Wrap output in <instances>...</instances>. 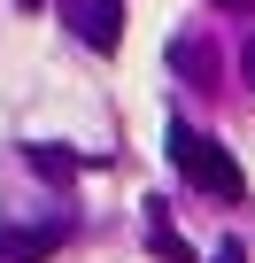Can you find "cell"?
Returning a JSON list of instances; mask_svg holds the SVG:
<instances>
[{
    "label": "cell",
    "instance_id": "cell-6",
    "mask_svg": "<svg viewBox=\"0 0 255 263\" xmlns=\"http://www.w3.org/2000/svg\"><path fill=\"white\" fill-rule=\"evenodd\" d=\"M217 263H247V255H240V248H232V240H224V248H217Z\"/></svg>",
    "mask_w": 255,
    "mask_h": 263
},
{
    "label": "cell",
    "instance_id": "cell-1",
    "mask_svg": "<svg viewBox=\"0 0 255 263\" xmlns=\"http://www.w3.org/2000/svg\"><path fill=\"white\" fill-rule=\"evenodd\" d=\"M170 163L201 186V194H217V201H240L247 194V178H240V163H232V147H217V140H201L193 124H170Z\"/></svg>",
    "mask_w": 255,
    "mask_h": 263
},
{
    "label": "cell",
    "instance_id": "cell-4",
    "mask_svg": "<svg viewBox=\"0 0 255 263\" xmlns=\"http://www.w3.org/2000/svg\"><path fill=\"white\" fill-rule=\"evenodd\" d=\"M24 163H31L39 178H54V186H70V178H77V171H85L93 155H70V147H54V140H39V147H24Z\"/></svg>",
    "mask_w": 255,
    "mask_h": 263
},
{
    "label": "cell",
    "instance_id": "cell-3",
    "mask_svg": "<svg viewBox=\"0 0 255 263\" xmlns=\"http://www.w3.org/2000/svg\"><path fill=\"white\" fill-rule=\"evenodd\" d=\"M70 240V224H31V232H0V255L8 263H39V255H54Z\"/></svg>",
    "mask_w": 255,
    "mask_h": 263
},
{
    "label": "cell",
    "instance_id": "cell-5",
    "mask_svg": "<svg viewBox=\"0 0 255 263\" xmlns=\"http://www.w3.org/2000/svg\"><path fill=\"white\" fill-rule=\"evenodd\" d=\"M147 248H155L163 263H193V255H186V240H178V232H170L163 217H155V232H147Z\"/></svg>",
    "mask_w": 255,
    "mask_h": 263
},
{
    "label": "cell",
    "instance_id": "cell-7",
    "mask_svg": "<svg viewBox=\"0 0 255 263\" xmlns=\"http://www.w3.org/2000/svg\"><path fill=\"white\" fill-rule=\"evenodd\" d=\"M240 70H247V78H255V39H247V54H240Z\"/></svg>",
    "mask_w": 255,
    "mask_h": 263
},
{
    "label": "cell",
    "instance_id": "cell-2",
    "mask_svg": "<svg viewBox=\"0 0 255 263\" xmlns=\"http://www.w3.org/2000/svg\"><path fill=\"white\" fill-rule=\"evenodd\" d=\"M62 24H70L93 54H116V47H124V0H62Z\"/></svg>",
    "mask_w": 255,
    "mask_h": 263
}]
</instances>
